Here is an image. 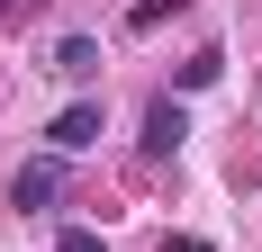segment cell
<instances>
[{
    "label": "cell",
    "instance_id": "obj_7",
    "mask_svg": "<svg viewBox=\"0 0 262 252\" xmlns=\"http://www.w3.org/2000/svg\"><path fill=\"white\" fill-rule=\"evenodd\" d=\"M54 252H108V243H100L91 225H63V234H54Z\"/></svg>",
    "mask_w": 262,
    "mask_h": 252
},
{
    "label": "cell",
    "instance_id": "obj_4",
    "mask_svg": "<svg viewBox=\"0 0 262 252\" xmlns=\"http://www.w3.org/2000/svg\"><path fill=\"white\" fill-rule=\"evenodd\" d=\"M54 72L63 81H100V36H63L54 45Z\"/></svg>",
    "mask_w": 262,
    "mask_h": 252
},
{
    "label": "cell",
    "instance_id": "obj_6",
    "mask_svg": "<svg viewBox=\"0 0 262 252\" xmlns=\"http://www.w3.org/2000/svg\"><path fill=\"white\" fill-rule=\"evenodd\" d=\"M181 9H190V0H136V9H127V27L145 36V27H163V18H181Z\"/></svg>",
    "mask_w": 262,
    "mask_h": 252
},
{
    "label": "cell",
    "instance_id": "obj_1",
    "mask_svg": "<svg viewBox=\"0 0 262 252\" xmlns=\"http://www.w3.org/2000/svg\"><path fill=\"white\" fill-rule=\"evenodd\" d=\"M54 189H63V153H36V162H18V180H9V207H54Z\"/></svg>",
    "mask_w": 262,
    "mask_h": 252
},
{
    "label": "cell",
    "instance_id": "obj_3",
    "mask_svg": "<svg viewBox=\"0 0 262 252\" xmlns=\"http://www.w3.org/2000/svg\"><path fill=\"white\" fill-rule=\"evenodd\" d=\"M46 144H54V153H91V144H100V99H73L63 117L46 126Z\"/></svg>",
    "mask_w": 262,
    "mask_h": 252
},
{
    "label": "cell",
    "instance_id": "obj_5",
    "mask_svg": "<svg viewBox=\"0 0 262 252\" xmlns=\"http://www.w3.org/2000/svg\"><path fill=\"white\" fill-rule=\"evenodd\" d=\"M217 72H226V54H217V45H199V54L181 63V72H172V99H181V90H208Z\"/></svg>",
    "mask_w": 262,
    "mask_h": 252
},
{
    "label": "cell",
    "instance_id": "obj_2",
    "mask_svg": "<svg viewBox=\"0 0 262 252\" xmlns=\"http://www.w3.org/2000/svg\"><path fill=\"white\" fill-rule=\"evenodd\" d=\"M190 144V108L163 90V99H145V153H181Z\"/></svg>",
    "mask_w": 262,
    "mask_h": 252
},
{
    "label": "cell",
    "instance_id": "obj_8",
    "mask_svg": "<svg viewBox=\"0 0 262 252\" xmlns=\"http://www.w3.org/2000/svg\"><path fill=\"white\" fill-rule=\"evenodd\" d=\"M163 252H208V243H199V234H163Z\"/></svg>",
    "mask_w": 262,
    "mask_h": 252
}]
</instances>
